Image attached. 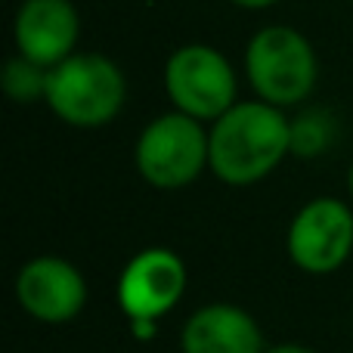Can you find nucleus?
Listing matches in <instances>:
<instances>
[{
  "instance_id": "14",
  "label": "nucleus",
  "mask_w": 353,
  "mask_h": 353,
  "mask_svg": "<svg viewBox=\"0 0 353 353\" xmlns=\"http://www.w3.org/2000/svg\"><path fill=\"white\" fill-rule=\"evenodd\" d=\"M230 3L242 6V10H267V6L279 3V0H230Z\"/></svg>"
},
{
  "instance_id": "9",
  "label": "nucleus",
  "mask_w": 353,
  "mask_h": 353,
  "mask_svg": "<svg viewBox=\"0 0 353 353\" xmlns=\"http://www.w3.org/2000/svg\"><path fill=\"white\" fill-rule=\"evenodd\" d=\"M81 37V16L72 0H22L12 22L19 56L43 68L59 65L74 53Z\"/></svg>"
},
{
  "instance_id": "12",
  "label": "nucleus",
  "mask_w": 353,
  "mask_h": 353,
  "mask_svg": "<svg viewBox=\"0 0 353 353\" xmlns=\"http://www.w3.org/2000/svg\"><path fill=\"white\" fill-rule=\"evenodd\" d=\"M332 140H335V124L325 112H304L292 121V152L301 159H313V155L325 152Z\"/></svg>"
},
{
  "instance_id": "3",
  "label": "nucleus",
  "mask_w": 353,
  "mask_h": 353,
  "mask_svg": "<svg viewBox=\"0 0 353 353\" xmlns=\"http://www.w3.org/2000/svg\"><path fill=\"white\" fill-rule=\"evenodd\" d=\"M245 74L257 99L288 109V105L304 103L316 87V50L298 28L267 25L248 41Z\"/></svg>"
},
{
  "instance_id": "15",
  "label": "nucleus",
  "mask_w": 353,
  "mask_h": 353,
  "mask_svg": "<svg viewBox=\"0 0 353 353\" xmlns=\"http://www.w3.org/2000/svg\"><path fill=\"white\" fill-rule=\"evenodd\" d=\"M347 189H350V195H353V161H350V168H347Z\"/></svg>"
},
{
  "instance_id": "5",
  "label": "nucleus",
  "mask_w": 353,
  "mask_h": 353,
  "mask_svg": "<svg viewBox=\"0 0 353 353\" xmlns=\"http://www.w3.org/2000/svg\"><path fill=\"white\" fill-rule=\"evenodd\" d=\"M165 93L183 115L195 121H217L239 103V81L220 50L208 43H186L165 62Z\"/></svg>"
},
{
  "instance_id": "11",
  "label": "nucleus",
  "mask_w": 353,
  "mask_h": 353,
  "mask_svg": "<svg viewBox=\"0 0 353 353\" xmlns=\"http://www.w3.org/2000/svg\"><path fill=\"white\" fill-rule=\"evenodd\" d=\"M47 74H50V68L37 65V62L25 59V56H16V59H10L6 68H3L6 97L16 99V103H34V99H43V93H47Z\"/></svg>"
},
{
  "instance_id": "4",
  "label": "nucleus",
  "mask_w": 353,
  "mask_h": 353,
  "mask_svg": "<svg viewBox=\"0 0 353 353\" xmlns=\"http://www.w3.org/2000/svg\"><path fill=\"white\" fill-rule=\"evenodd\" d=\"M201 124L174 109L140 130L134 165L149 186L186 189L208 171V130Z\"/></svg>"
},
{
  "instance_id": "6",
  "label": "nucleus",
  "mask_w": 353,
  "mask_h": 353,
  "mask_svg": "<svg viewBox=\"0 0 353 353\" xmlns=\"http://www.w3.org/2000/svg\"><path fill=\"white\" fill-rule=\"evenodd\" d=\"M285 251L288 261L310 276L341 270L353 254V211L332 195L307 201L288 223Z\"/></svg>"
},
{
  "instance_id": "13",
  "label": "nucleus",
  "mask_w": 353,
  "mask_h": 353,
  "mask_svg": "<svg viewBox=\"0 0 353 353\" xmlns=\"http://www.w3.org/2000/svg\"><path fill=\"white\" fill-rule=\"evenodd\" d=\"M263 353H316V350L304 347V344H276V347H267Z\"/></svg>"
},
{
  "instance_id": "1",
  "label": "nucleus",
  "mask_w": 353,
  "mask_h": 353,
  "mask_svg": "<svg viewBox=\"0 0 353 353\" xmlns=\"http://www.w3.org/2000/svg\"><path fill=\"white\" fill-rule=\"evenodd\" d=\"M292 152V121L263 99L236 103L211 121L208 171L226 186H254L267 180Z\"/></svg>"
},
{
  "instance_id": "8",
  "label": "nucleus",
  "mask_w": 353,
  "mask_h": 353,
  "mask_svg": "<svg viewBox=\"0 0 353 353\" xmlns=\"http://www.w3.org/2000/svg\"><path fill=\"white\" fill-rule=\"evenodd\" d=\"M16 301L31 319L59 325L84 310L87 282L72 261L59 254H41L19 270Z\"/></svg>"
},
{
  "instance_id": "7",
  "label": "nucleus",
  "mask_w": 353,
  "mask_h": 353,
  "mask_svg": "<svg viewBox=\"0 0 353 353\" xmlns=\"http://www.w3.org/2000/svg\"><path fill=\"white\" fill-rule=\"evenodd\" d=\"M186 263L171 248H143L124 263L115 298L128 323H159L186 292Z\"/></svg>"
},
{
  "instance_id": "2",
  "label": "nucleus",
  "mask_w": 353,
  "mask_h": 353,
  "mask_svg": "<svg viewBox=\"0 0 353 353\" xmlns=\"http://www.w3.org/2000/svg\"><path fill=\"white\" fill-rule=\"evenodd\" d=\"M128 99V81L118 62L99 53H72L50 68L43 103L72 128H103L115 121Z\"/></svg>"
},
{
  "instance_id": "10",
  "label": "nucleus",
  "mask_w": 353,
  "mask_h": 353,
  "mask_svg": "<svg viewBox=\"0 0 353 353\" xmlns=\"http://www.w3.org/2000/svg\"><path fill=\"white\" fill-rule=\"evenodd\" d=\"M183 353H263V332L236 304H205L183 323Z\"/></svg>"
}]
</instances>
